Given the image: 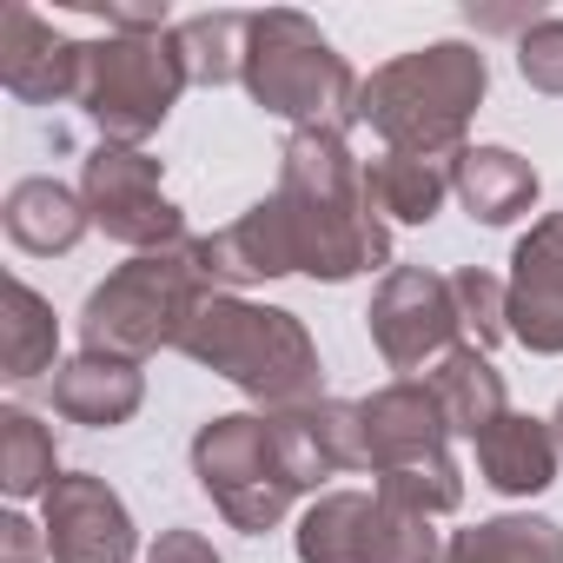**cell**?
I'll use <instances>...</instances> for the list:
<instances>
[{"mask_svg":"<svg viewBox=\"0 0 563 563\" xmlns=\"http://www.w3.org/2000/svg\"><path fill=\"white\" fill-rule=\"evenodd\" d=\"M278 232H286L292 272L306 278H358L372 265H391V232L365 192V166L352 159L345 133L306 126L278 153V192L265 199Z\"/></svg>","mask_w":563,"mask_h":563,"instance_id":"obj_1","label":"cell"},{"mask_svg":"<svg viewBox=\"0 0 563 563\" xmlns=\"http://www.w3.org/2000/svg\"><path fill=\"white\" fill-rule=\"evenodd\" d=\"M490 67L477 47L464 41H431L411 47L398 60H385L365 87H358V120L385 140V153H411V159H457L464 153V126L484 107Z\"/></svg>","mask_w":563,"mask_h":563,"instance_id":"obj_2","label":"cell"},{"mask_svg":"<svg viewBox=\"0 0 563 563\" xmlns=\"http://www.w3.org/2000/svg\"><path fill=\"white\" fill-rule=\"evenodd\" d=\"M173 352L232 378L265 411H292V405L319 398V345L299 325V312H286V306H252L239 292H206Z\"/></svg>","mask_w":563,"mask_h":563,"instance_id":"obj_3","label":"cell"},{"mask_svg":"<svg viewBox=\"0 0 563 563\" xmlns=\"http://www.w3.org/2000/svg\"><path fill=\"white\" fill-rule=\"evenodd\" d=\"M206 292H212V278L199 265V239H186L173 252H133L120 272H107L87 292L80 339H87V352H113V358L140 365V358L179 345V332Z\"/></svg>","mask_w":563,"mask_h":563,"instance_id":"obj_4","label":"cell"},{"mask_svg":"<svg viewBox=\"0 0 563 563\" xmlns=\"http://www.w3.org/2000/svg\"><path fill=\"white\" fill-rule=\"evenodd\" d=\"M358 74L345 67V54L292 8L252 14V41H245V93L272 113L292 120V133L325 126L345 133L358 126Z\"/></svg>","mask_w":563,"mask_h":563,"instance_id":"obj_5","label":"cell"},{"mask_svg":"<svg viewBox=\"0 0 563 563\" xmlns=\"http://www.w3.org/2000/svg\"><path fill=\"white\" fill-rule=\"evenodd\" d=\"M358 418H365V471L378 477V497L418 517H451L464 504V477L451 464L457 431L424 378H398L358 398Z\"/></svg>","mask_w":563,"mask_h":563,"instance_id":"obj_6","label":"cell"},{"mask_svg":"<svg viewBox=\"0 0 563 563\" xmlns=\"http://www.w3.org/2000/svg\"><path fill=\"white\" fill-rule=\"evenodd\" d=\"M186 60L166 34H107V41H80V93L74 107L100 126V140L113 146H140L166 126L173 100L186 93Z\"/></svg>","mask_w":563,"mask_h":563,"instance_id":"obj_7","label":"cell"},{"mask_svg":"<svg viewBox=\"0 0 563 563\" xmlns=\"http://www.w3.org/2000/svg\"><path fill=\"white\" fill-rule=\"evenodd\" d=\"M192 477L199 490L219 504V517L245 537H265L286 523V510L306 497V484L286 464V444H278L265 411H225L212 424H199L192 438Z\"/></svg>","mask_w":563,"mask_h":563,"instance_id":"obj_8","label":"cell"},{"mask_svg":"<svg viewBox=\"0 0 563 563\" xmlns=\"http://www.w3.org/2000/svg\"><path fill=\"white\" fill-rule=\"evenodd\" d=\"M299 563H444L431 517L378 490H325L292 530Z\"/></svg>","mask_w":563,"mask_h":563,"instance_id":"obj_9","label":"cell"},{"mask_svg":"<svg viewBox=\"0 0 563 563\" xmlns=\"http://www.w3.org/2000/svg\"><path fill=\"white\" fill-rule=\"evenodd\" d=\"M80 199H87V219L113 239V245H133V252H173L186 245V212L159 192V159L140 153V146H113L100 140L80 166Z\"/></svg>","mask_w":563,"mask_h":563,"instance_id":"obj_10","label":"cell"},{"mask_svg":"<svg viewBox=\"0 0 563 563\" xmlns=\"http://www.w3.org/2000/svg\"><path fill=\"white\" fill-rule=\"evenodd\" d=\"M372 345L391 372H431L438 358H451L464 345L457 325V299H451V278L424 272V265H391L385 286L372 292Z\"/></svg>","mask_w":563,"mask_h":563,"instance_id":"obj_11","label":"cell"},{"mask_svg":"<svg viewBox=\"0 0 563 563\" xmlns=\"http://www.w3.org/2000/svg\"><path fill=\"white\" fill-rule=\"evenodd\" d=\"M47 556L54 563H133L140 550V530L120 504V490L107 477H87V471H67L47 497Z\"/></svg>","mask_w":563,"mask_h":563,"instance_id":"obj_12","label":"cell"},{"mask_svg":"<svg viewBox=\"0 0 563 563\" xmlns=\"http://www.w3.org/2000/svg\"><path fill=\"white\" fill-rule=\"evenodd\" d=\"M510 339L537 358H563V212H543L510 252Z\"/></svg>","mask_w":563,"mask_h":563,"instance_id":"obj_13","label":"cell"},{"mask_svg":"<svg viewBox=\"0 0 563 563\" xmlns=\"http://www.w3.org/2000/svg\"><path fill=\"white\" fill-rule=\"evenodd\" d=\"M0 87L27 107H60L80 93V41H60L34 8L0 14Z\"/></svg>","mask_w":563,"mask_h":563,"instance_id":"obj_14","label":"cell"},{"mask_svg":"<svg viewBox=\"0 0 563 563\" xmlns=\"http://www.w3.org/2000/svg\"><path fill=\"white\" fill-rule=\"evenodd\" d=\"M146 405V372L113 352H80L54 372V411L87 431H113Z\"/></svg>","mask_w":563,"mask_h":563,"instance_id":"obj_15","label":"cell"},{"mask_svg":"<svg viewBox=\"0 0 563 563\" xmlns=\"http://www.w3.org/2000/svg\"><path fill=\"white\" fill-rule=\"evenodd\" d=\"M556 438L543 418H523V411H504L490 431H477V471L497 497H543L556 484Z\"/></svg>","mask_w":563,"mask_h":563,"instance_id":"obj_16","label":"cell"},{"mask_svg":"<svg viewBox=\"0 0 563 563\" xmlns=\"http://www.w3.org/2000/svg\"><path fill=\"white\" fill-rule=\"evenodd\" d=\"M451 192L464 199V212H471L477 225H510L517 212L537 206L543 179H537V166H530L523 153H510V146H464V153L451 159Z\"/></svg>","mask_w":563,"mask_h":563,"instance_id":"obj_17","label":"cell"},{"mask_svg":"<svg viewBox=\"0 0 563 563\" xmlns=\"http://www.w3.org/2000/svg\"><path fill=\"white\" fill-rule=\"evenodd\" d=\"M0 225H8V239L34 258H60L87 239V199L60 179H21L8 192V206H0Z\"/></svg>","mask_w":563,"mask_h":563,"instance_id":"obj_18","label":"cell"},{"mask_svg":"<svg viewBox=\"0 0 563 563\" xmlns=\"http://www.w3.org/2000/svg\"><path fill=\"white\" fill-rule=\"evenodd\" d=\"M424 385L438 391L451 431L471 438V444H477V431H490V424L510 411V398H504V372H497L490 352H477V345H457L451 358H438V365L424 372Z\"/></svg>","mask_w":563,"mask_h":563,"instance_id":"obj_19","label":"cell"},{"mask_svg":"<svg viewBox=\"0 0 563 563\" xmlns=\"http://www.w3.org/2000/svg\"><path fill=\"white\" fill-rule=\"evenodd\" d=\"M365 192H372L378 219L431 225L438 206L451 199V166H444V159H411V153H378V159L365 166Z\"/></svg>","mask_w":563,"mask_h":563,"instance_id":"obj_20","label":"cell"},{"mask_svg":"<svg viewBox=\"0 0 563 563\" xmlns=\"http://www.w3.org/2000/svg\"><path fill=\"white\" fill-rule=\"evenodd\" d=\"M444 563H563V530L550 517H484L444 543Z\"/></svg>","mask_w":563,"mask_h":563,"instance_id":"obj_21","label":"cell"},{"mask_svg":"<svg viewBox=\"0 0 563 563\" xmlns=\"http://www.w3.org/2000/svg\"><path fill=\"white\" fill-rule=\"evenodd\" d=\"M245 41H252V14H192L173 27V47H179L192 87L245 80Z\"/></svg>","mask_w":563,"mask_h":563,"instance_id":"obj_22","label":"cell"},{"mask_svg":"<svg viewBox=\"0 0 563 563\" xmlns=\"http://www.w3.org/2000/svg\"><path fill=\"white\" fill-rule=\"evenodd\" d=\"M60 325L54 306L27 286V278H8V345H0V365H8V385H27L41 372H60Z\"/></svg>","mask_w":563,"mask_h":563,"instance_id":"obj_23","label":"cell"},{"mask_svg":"<svg viewBox=\"0 0 563 563\" xmlns=\"http://www.w3.org/2000/svg\"><path fill=\"white\" fill-rule=\"evenodd\" d=\"M60 477L67 471L54 457V431L34 411L8 405V411H0V490H8V497H47Z\"/></svg>","mask_w":563,"mask_h":563,"instance_id":"obj_24","label":"cell"},{"mask_svg":"<svg viewBox=\"0 0 563 563\" xmlns=\"http://www.w3.org/2000/svg\"><path fill=\"white\" fill-rule=\"evenodd\" d=\"M451 299H457V325H464V345L490 352L497 339H510V286L484 265H457L451 272Z\"/></svg>","mask_w":563,"mask_h":563,"instance_id":"obj_25","label":"cell"},{"mask_svg":"<svg viewBox=\"0 0 563 563\" xmlns=\"http://www.w3.org/2000/svg\"><path fill=\"white\" fill-rule=\"evenodd\" d=\"M517 74L537 93H563V21H530L517 41Z\"/></svg>","mask_w":563,"mask_h":563,"instance_id":"obj_26","label":"cell"},{"mask_svg":"<svg viewBox=\"0 0 563 563\" xmlns=\"http://www.w3.org/2000/svg\"><path fill=\"white\" fill-rule=\"evenodd\" d=\"M146 563H225L199 530H159L153 537V550H146Z\"/></svg>","mask_w":563,"mask_h":563,"instance_id":"obj_27","label":"cell"},{"mask_svg":"<svg viewBox=\"0 0 563 563\" xmlns=\"http://www.w3.org/2000/svg\"><path fill=\"white\" fill-rule=\"evenodd\" d=\"M550 438H556V451H563V405H556V418H550Z\"/></svg>","mask_w":563,"mask_h":563,"instance_id":"obj_28","label":"cell"}]
</instances>
